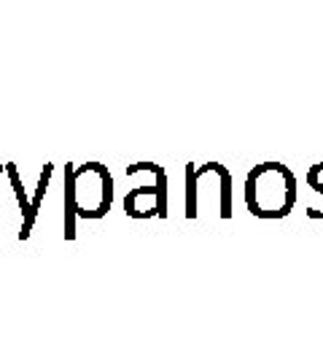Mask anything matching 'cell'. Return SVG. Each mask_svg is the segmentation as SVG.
Listing matches in <instances>:
<instances>
[{
  "label": "cell",
  "mask_w": 323,
  "mask_h": 364,
  "mask_svg": "<svg viewBox=\"0 0 323 364\" xmlns=\"http://www.w3.org/2000/svg\"><path fill=\"white\" fill-rule=\"evenodd\" d=\"M307 183H310V186H315V192H321V195H323V183L318 181V176H315V170H310V173H307Z\"/></svg>",
  "instance_id": "obj_2"
},
{
  "label": "cell",
  "mask_w": 323,
  "mask_h": 364,
  "mask_svg": "<svg viewBox=\"0 0 323 364\" xmlns=\"http://www.w3.org/2000/svg\"><path fill=\"white\" fill-rule=\"evenodd\" d=\"M248 210L258 219H283L297 203V176L283 162H264L246 178Z\"/></svg>",
  "instance_id": "obj_1"
}]
</instances>
